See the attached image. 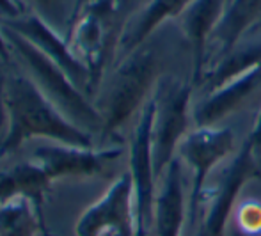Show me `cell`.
Listing matches in <instances>:
<instances>
[{
  "label": "cell",
  "instance_id": "cell-1",
  "mask_svg": "<svg viewBox=\"0 0 261 236\" xmlns=\"http://www.w3.org/2000/svg\"><path fill=\"white\" fill-rule=\"evenodd\" d=\"M4 96L7 107V132L0 142V158L13 154L32 139L96 147V139L66 119L21 69L6 73Z\"/></svg>",
  "mask_w": 261,
  "mask_h": 236
},
{
  "label": "cell",
  "instance_id": "cell-2",
  "mask_svg": "<svg viewBox=\"0 0 261 236\" xmlns=\"http://www.w3.org/2000/svg\"><path fill=\"white\" fill-rule=\"evenodd\" d=\"M160 78L156 54L148 46H139L119 59L112 75L94 94L93 103L103 119L100 146H119V132L135 114H141L153 96Z\"/></svg>",
  "mask_w": 261,
  "mask_h": 236
},
{
  "label": "cell",
  "instance_id": "cell-3",
  "mask_svg": "<svg viewBox=\"0 0 261 236\" xmlns=\"http://www.w3.org/2000/svg\"><path fill=\"white\" fill-rule=\"evenodd\" d=\"M2 27L7 43L13 51V59H16L21 66V71L36 84L45 98L76 128L86 134L93 135L96 142H100L103 132V119L94 107L93 99L82 89L73 84V80L66 75V71L52 59H48L41 50H38L32 43L21 38L18 32Z\"/></svg>",
  "mask_w": 261,
  "mask_h": 236
},
{
  "label": "cell",
  "instance_id": "cell-4",
  "mask_svg": "<svg viewBox=\"0 0 261 236\" xmlns=\"http://www.w3.org/2000/svg\"><path fill=\"white\" fill-rule=\"evenodd\" d=\"M194 86L172 75H160L155 91V116H153V162L156 178L164 174L167 165L178 154V146L189 135L192 119Z\"/></svg>",
  "mask_w": 261,
  "mask_h": 236
},
{
  "label": "cell",
  "instance_id": "cell-5",
  "mask_svg": "<svg viewBox=\"0 0 261 236\" xmlns=\"http://www.w3.org/2000/svg\"><path fill=\"white\" fill-rule=\"evenodd\" d=\"M258 160L259 154L249 139H245L231 162L220 171L215 185L204 190L199 231L196 236H226L227 222L242 189L261 176Z\"/></svg>",
  "mask_w": 261,
  "mask_h": 236
},
{
  "label": "cell",
  "instance_id": "cell-6",
  "mask_svg": "<svg viewBox=\"0 0 261 236\" xmlns=\"http://www.w3.org/2000/svg\"><path fill=\"white\" fill-rule=\"evenodd\" d=\"M234 151V135L224 126H194L179 142L178 154L192 171L189 194V224L190 229L199 224L203 195L208 187V178L217 165L222 164Z\"/></svg>",
  "mask_w": 261,
  "mask_h": 236
},
{
  "label": "cell",
  "instance_id": "cell-7",
  "mask_svg": "<svg viewBox=\"0 0 261 236\" xmlns=\"http://www.w3.org/2000/svg\"><path fill=\"white\" fill-rule=\"evenodd\" d=\"M137 209L130 172L112 181L75 224L76 236H137Z\"/></svg>",
  "mask_w": 261,
  "mask_h": 236
},
{
  "label": "cell",
  "instance_id": "cell-8",
  "mask_svg": "<svg viewBox=\"0 0 261 236\" xmlns=\"http://www.w3.org/2000/svg\"><path fill=\"white\" fill-rule=\"evenodd\" d=\"M153 116H155V101L151 96L137 116V123L130 137V151H128V172L134 183L137 224L139 229L148 231V234L153 220V204H155L158 181L151 142Z\"/></svg>",
  "mask_w": 261,
  "mask_h": 236
},
{
  "label": "cell",
  "instance_id": "cell-9",
  "mask_svg": "<svg viewBox=\"0 0 261 236\" xmlns=\"http://www.w3.org/2000/svg\"><path fill=\"white\" fill-rule=\"evenodd\" d=\"M121 146L80 147L52 142L32 151L31 158L41 165L52 183L64 178H94L103 176L112 164L123 156Z\"/></svg>",
  "mask_w": 261,
  "mask_h": 236
},
{
  "label": "cell",
  "instance_id": "cell-10",
  "mask_svg": "<svg viewBox=\"0 0 261 236\" xmlns=\"http://www.w3.org/2000/svg\"><path fill=\"white\" fill-rule=\"evenodd\" d=\"M0 25L18 32L21 38H25L38 50H41L46 57L52 59L55 64H59L64 69L66 75L73 80V84L79 89H82L93 99V78H91L89 69L86 68V64H82L75 57L68 39H64L61 34H57L41 18L32 13H25L18 18L0 20Z\"/></svg>",
  "mask_w": 261,
  "mask_h": 236
},
{
  "label": "cell",
  "instance_id": "cell-11",
  "mask_svg": "<svg viewBox=\"0 0 261 236\" xmlns=\"http://www.w3.org/2000/svg\"><path fill=\"white\" fill-rule=\"evenodd\" d=\"M187 219L189 195L185 190L183 162L176 156L160 176V187H156L153 220L148 236H183Z\"/></svg>",
  "mask_w": 261,
  "mask_h": 236
},
{
  "label": "cell",
  "instance_id": "cell-12",
  "mask_svg": "<svg viewBox=\"0 0 261 236\" xmlns=\"http://www.w3.org/2000/svg\"><path fill=\"white\" fill-rule=\"evenodd\" d=\"M261 89V64L229 80L224 86L204 93L192 107L194 126H219L227 116L244 109Z\"/></svg>",
  "mask_w": 261,
  "mask_h": 236
},
{
  "label": "cell",
  "instance_id": "cell-13",
  "mask_svg": "<svg viewBox=\"0 0 261 236\" xmlns=\"http://www.w3.org/2000/svg\"><path fill=\"white\" fill-rule=\"evenodd\" d=\"M226 0H192L176 20L192 50V84L199 86L206 68L208 43L226 13Z\"/></svg>",
  "mask_w": 261,
  "mask_h": 236
},
{
  "label": "cell",
  "instance_id": "cell-14",
  "mask_svg": "<svg viewBox=\"0 0 261 236\" xmlns=\"http://www.w3.org/2000/svg\"><path fill=\"white\" fill-rule=\"evenodd\" d=\"M190 2L192 0H149L124 23L116 45L117 59H123L144 45L153 31H156L164 21L176 20Z\"/></svg>",
  "mask_w": 261,
  "mask_h": 236
},
{
  "label": "cell",
  "instance_id": "cell-15",
  "mask_svg": "<svg viewBox=\"0 0 261 236\" xmlns=\"http://www.w3.org/2000/svg\"><path fill=\"white\" fill-rule=\"evenodd\" d=\"M261 14V0H231L220 23L213 31L208 43L206 68L233 50L242 41L244 34L258 21ZM204 68V69H206ZM203 78V76H201Z\"/></svg>",
  "mask_w": 261,
  "mask_h": 236
},
{
  "label": "cell",
  "instance_id": "cell-16",
  "mask_svg": "<svg viewBox=\"0 0 261 236\" xmlns=\"http://www.w3.org/2000/svg\"><path fill=\"white\" fill-rule=\"evenodd\" d=\"M50 187L52 179L32 158L0 172V201L21 195L29 197L39 209H43Z\"/></svg>",
  "mask_w": 261,
  "mask_h": 236
},
{
  "label": "cell",
  "instance_id": "cell-17",
  "mask_svg": "<svg viewBox=\"0 0 261 236\" xmlns=\"http://www.w3.org/2000/svg\"><path fill=\"white\" fill-rule=\"evenodd\" d=\"M261 64V39L259 41H247L238 43L233 50L227 51L224 57H220L217 62L208 66L203 73L199 86L203 87L204 93L217 89L224 86L229 80L251 71L252 68Z\"/></svg>",
  "mask_w": 261,
  "mask_h": 236
},
{
  "label": "cell",
  "instance_id": "cell-18",
  "mask_svg": "<svg viewBox=\"0 0 261 236\" xmlns=\"http://www.w3.org/2000/svg\"><path fill=\"white\" fill-rule=\"evenodd\" d=\"M41 209L29 197L0 201V236H38L43 229Z\"/></svg>",
  "mask_w": 261,
  "mask_h": 236
},
{
  "label": "cell",
  "instance_id": "cell-19",
  "mask_svg": "<svg viewBox=\"0 0 261 236\" xmlns=\"http://www.w3.org/2000/svg\"><path fill=\"white\" fill-rule=\"evenodd\" d=\"M27 13L39 16L64 39L71 38L79 20V0H18Z\"/></svg>",
  "mask_w": 261,
  "mask_h": 236
},
{
  "label": "cell",
  "instance_id": "cell-20",
  "mask_svg": "<svg viewBox=\"0 0 261 236\" xmlns=\"http://www.w3.org/2000/svg\"><path fill=\"white\" fill-rule=\"evenodd\" d=\"M237 219L244 233H261V202L247 201L240 206Z\"/></svg>",
  "mask_w": 261,
  "mask_h": 236
},
{
  "label": "cell",
  "instance_id": "cell-21",
  "mask_svg": "<svg viewBox=\"0 0 261 236\" xmlns=\"http://www.w3.org/2000/svg\"><path fill=\"white\" fill-rule=\"evenodd\" d=\"M25 7L18 0H0V20H11L25 14Z\"/></svg>",
  "mask_w": 261,
  "mask_h": 236
},
{
  "label": "cell",
  "instance_id": "cell-22",
  "mask_svg": "<svg viewBox=\"0 0 261 236\" xmlns=\"http://www.w3.org/2000/svg\"><path fill=\"white\" fill-rule=\"evenodd\" d=\"M4 82H6V73H0V142L4 141L7 132V107L6 96H4Z\"/></svg>",
  "mask_w": 261,
  "mask_h": 236
},
{
  "label": "cell",
  "instance_id": "cell-23",
  "mask_svg": "<svg viewBox=\"0 0 261 236\" xmlns=\"http://www.w3.org/2000/svg\"><path fill=\"white\" fill-rule=\"evenodd\" d=\"M247 139H249V142L252 144L256 153L261 154V109L258 110V114H256V119H254V123H252L251 134H249Z\"/></svg>",
  "mask_w": 261,
  "mask_h": 236
},
{
  "label": "cell",
  "instance_id": "cell-24",
  "mask_svg": "<svg viewBox=\"0 0 261 236\" xmlns=\"http://www.w3.org/2000/svg\"><path fill=\"white\" fill-rule=\"evenodd\" d=\"M11 61H13V51H11L9 43H7L6 36H4L2 27H0V62L11 64Z\"/></svg>",
  "mask_w": 261,
  "mask_h": 236
},
{
  "label": "cell",
  "instance_id": "cell-25",
  "mask_svg": "<svg viewBox=\"0 0 261 236\" xmlns=\"http://www.w3.org/2000/svg\"><path fill=\"white\" fill-rule=\"evenodd\" d=\"M137 236H148V231H144V229H139V231H137Z\"/></svg>",
  "mask_w": 261,
  "mask_h": 236
},
{
  "label": "cell",
  "instance_id": "cell-26",
  "mask_svg": "<svg viewBox=\"0 0 261 236\" xmlns=\"http://www.w3.org/2000/svg\"><path fill=\"white\" fill-rule=\"evenodd\" d=\"M226 2H227V4H229V2H231V0H226Z\"/></svg>",
  "mask_w": 261,
  "mask_h": 236
}]
</instances>
